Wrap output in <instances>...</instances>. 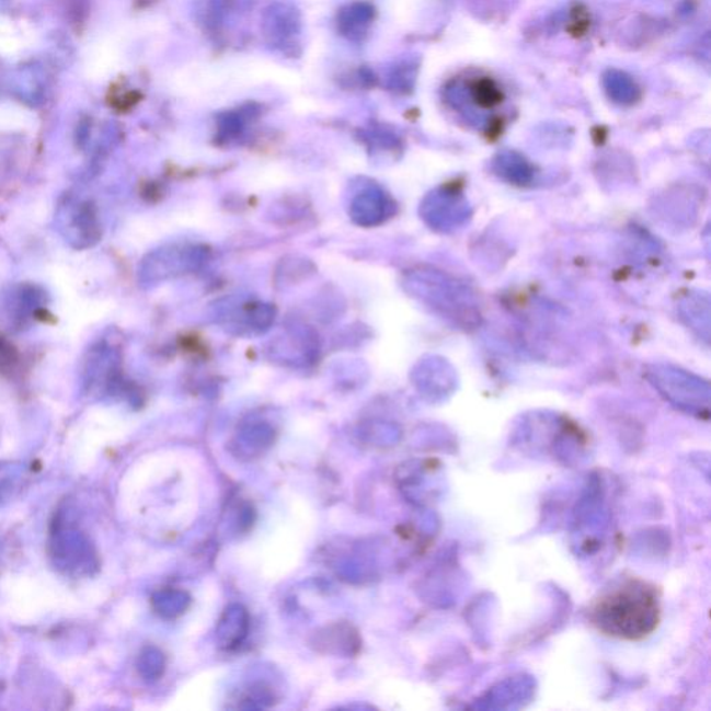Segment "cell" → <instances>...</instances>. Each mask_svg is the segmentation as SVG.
Segmentation results:
<instances>
[{
	"label": "cell",
	"instance_id": "1",
	"mask_svg": "<svg viewBox=\"0 0 711 711\" xmlns=\"http://www.w3.org/2000/svg\"><path fill=\"white\" fill-rule=\"evenodd\" d=\"M662 620L658 592L640 578H627L601 592L590 607V621L601 634L641 641L656 631Z\"/></svg>",
	"mask_w": 711,
	"mask_h": 711
},
{
	"label": "cell",
	"instance_id": "2",
	"mask_svg": "<svg viewBox=\"0 0 711 711\" xmlns=\"http://www.w3.org/2000/svg\"><path fill=\"white\" fill-rule=\"evenodd\" d=\"M403 285L412 298L454 329L472 331L481 325L477 294L455 275L437 268L420 267L404 275Z\"/></svg>",
	"mask_w": 711,
	"mask_h": 711
},
{
	"label": "cell",
	"instance_id": "3",
	"mask_svg": "<svg viewBox=\"0 0 711 711\" xmlns=\"http://www.w3.org/2000/svg\"><path fill=\"white\" fill-rule=\"evenodd\" d=\"M646 378L668 402L685 412L709 413L710 386L697 374L668 363H653L646 368Z\"/></svg>",
	"mask_w": 711,
	"mask_h": 711
},
{
	"label": "cell",
	"instance_id": "4",
	"mask_svg": "<svg viewBox=\"0 0 711 711\" xmlns=\"http://www.w3.org/2000/svg\"><path fill=\"white\" fill-rule=\"evenodd\" d=\"M207 261L209 251L206 246L192 243L164 246L148 254L139 270V277L142 284L154 285L180 275L195 273L204 267Z\"/></svg>",
	"mask_w": 711,
	"mask_h": 711
},
{
	"label": "cell",
	"instance_id": "5",
	"mask_svg": "<svg viewBox=\"0 0 711 711\" xmlns=\"http://www.w3.org/2000/svg\"><path fill=\"white\" fill-rule=\"evenodd\" d=\"M420 216L431 230L448 233L470 221L472 207L461 192L440 186L424 197Z\"/></svg>",
	"mask_w": 711,
	"mask_h": 711
},
{
	"label": "cell",
	"instance_id": "6",
	"mask_svg": "<svg viewBox=\"0 0 711 711\" xmlns=\"http://www.w3.org/2000/svg\"><path fill=\"white\" fill-rule=\"evenodd\" d=\"M219 323L238 336L262 335L272 329L275 320L274 306L252 299H230L217 306Z\"/></svg>",
	"mask_w": 711,
	"mask_h": 711
},
{
	"label": "cell",
	"instance_id": "7",
	"mask_svg": "<svg viewBox=\"0 0 711 711\" xmlns=\"http://www.w3.org/2000/svg\"><path fill=\"white\" fill-rule=\"evenodd\" d=\"M413 380L429 397H446L458 387V372L444 357L427 356L414 366Z\"/></svg>",
	"mask_w": 711,
	"mask_h": 711
},
{
	"label": "cell",
	"instance_id": "8",
	"mask_svg": "<svg viewBox=\"0 0 711 711\" xmlns=\"http://www.w3.org/2000/svg\"><path fill=\"white\" fill-rule=\"evenodd\" d=\"M397 211V204L386 191L378 185L367 186L355 196L351 205V217L362 227L382 225Z\"/></svg>",
	"mask_w": 711,
	"mask_h": 711
},
{
	"label": "cell",
	"instance_id": "9",
	"mask_svg": "<svg viewBox=\"0 0 711 711\" xmlns=\"http://www.w3.org/2000/svg\"><path fill=\"white\" fill-rule=\"evenodd\" d=\"M710 295L704 290H690L678 303L679 318L700 341L710 344Z\"/></svg>",
	"mask_w": 711,
	"mask_h": 711
},
{
	"label": "cell",
	"instance_id": "10",
	"mask_svg": "<svg viewBox=\"0 0 711 711\" xmlns=\"http://www.w3.org/2000/svg\"><path fill=\"white\" fill-rule=\"evenodd\" d=\"M279 342H283V345L275 342L272 347L274 355H277L284 363H293L294 366L308 365L319 352L318 340L311 335L309 330L289 331Z\"/></svg>",
	"mask_w": 711,
	"mask_h": 711
},
{
	"label": "cell",
	"instance_id": "11",
	"mask_svg": "<svg viewBox=\"0 0 711 711\" xmlns=\"http://www.w3.org/2000/svg\"><path fill=\"white\" fill-rule=\"evenodd\" d=\"M491 169L493 174L506 183L520 186L531 184L536 174L532 164L516 150H502L496 153L492 159Z\"/></svg>",
	"mask_w": 711,
	"mask_h": 711
},
{
	"label": "cell",
	"instance_id": "12",
	"mask_svg": "<svg viewBox=\"0 0 711 711\" xmlns=\"http://www.w3.org/2000/svg\"><path fill=\"white\" fill-rule=\"evenodd\" d=\"M601 87L607 98L619 106H632L640 102L642 91L634 78L619 69H609L601 76Z\"/></svg>",
	"mask_w": 711,
	"mask_h": 711
},
{
	"label": "cell",
	"instance_id": "13",
	"mask_svg": "<svg viewBox=\"0 0 711 711\" xmlns=\"http://www.w3.org/2000/svg\"><path fill=\"white\" fill-rule=\"evenodd\" d=\"M374 15V9L367 3L349 4L346 9L342 10L340 18V28L342 33L347 36H362L365 34L368 24H370Z\"/></svg>",
	"mask_w": 711,
	"mask_h": 711
},
{
	"label": "cell",
	"instance_id": "14",
	"mask_svg": "<svg viewBox=\"0 0 711 711\" xmlns=\"http://www.w3.org/2000/svg\"><path fill=\"white\" fill-rule=\"evenodd\" d=\"M471 98L477 105L490 108L500 105L503 99V93L500 87L495 84L490 78H481L477 80L471 87Z\"/></svg>",
	"mask_w": 711,
	"mask_h": 711
},
{
	"label": "cell",
	"instance_id": "15",
	"mask_svg": "<svg viewBox=\"0 0 711 711\" xmlns=\"http://www.w3.org/2000/svg\"><path fill=\"white\" fill-rule=\"evenodd\" d=\"M18 362V355L12 345H9L7 341H0V370L7 367H13Z\"/></svg>",
	"mask_w": 711,
	"mask_h": 711
}]
</instances>
